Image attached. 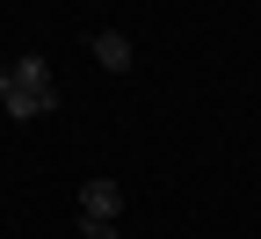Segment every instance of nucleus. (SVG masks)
<instances>
[{
  "mask_svg": "<svg viewBox=\"0 0 261 239\" xmlns=\"http://www.w3.org/2000/svg\"><path fill=\"white\" fill-rule=\"evenodd\" d=\"M0 109H8L15 123H37V116H51V109H58V87H22L8 65H0Z\"/></svg>",
  "mask_w": 261,
  "mask_h": 239,
  "instance_id": "nucleus-1",
  "label": "nucleus"
},
{
  "mask_svg": "<svg viewBox=\"0 0 261 239\" xmlns=\"http://www.w3.org/2000/svg\"><path fill=\"white\" fill-rule=\"evenodd\" d=\"M80 218H123V181H80Z\"/></svg>",
  "mask_w": 261,
  "mask_h": 239,
  "instance_id": "nucleus-2",
  "label": "nucleus"
},
{
  "mask_svg": "<svg viewBox=\"0 0 261 239\" xmlns=\"http://www.w3.org/2000/svg\"><path fill=\"white\" fill-rule=\"evenodd\" d=\"M94 65L102 73H130V37L123 29H94Z\"/></svg>",
  "mask_w": 261,
  "mask_h": 239,
  "instance_id": "nucleus-3",
  "label": "nucleus"
},
{
  "mask_svg": "<svg viewBox=\"0 0 261 239\" xmlns=\"http://www.w3.org/2000/svg\"><path fill=\"white\" fill-rule=\"evenodd\" d=\"M80 239H116V218H80Z\"/></svg>",
  "mask_w": 261,
  "mask_h": 239,
  "instance_id": "nucleus-4",
  "label": "nucleus"
}]
</instances>
